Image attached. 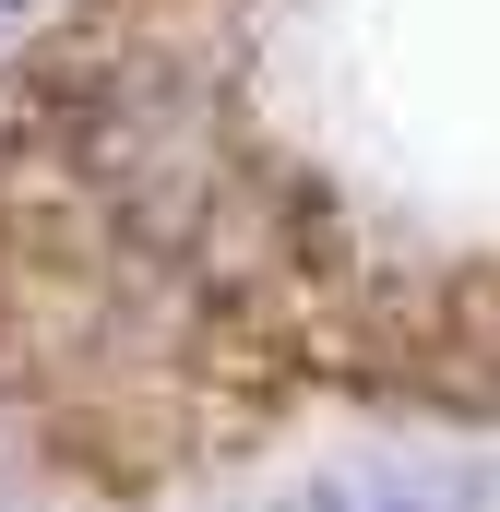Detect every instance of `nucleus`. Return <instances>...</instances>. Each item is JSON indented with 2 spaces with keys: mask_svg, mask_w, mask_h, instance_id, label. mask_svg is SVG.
I'll return each mask as SVG.
<instances>
[{
  "mask_svg": "<svg viewBox=\"0 0 500 512\" xmlns=\"http://www.w3.org/2000/svg\"><path fill=\"white\" fill-rule=\"evenodd\" d=\"M298 512H500L489 465H381V477H322Z\"/></svg>",
  "mask_w": 500,
  "mask_h": 512,
  "instance_id": "obj_1",
  "label": "nucleus"
}]
</instances>
